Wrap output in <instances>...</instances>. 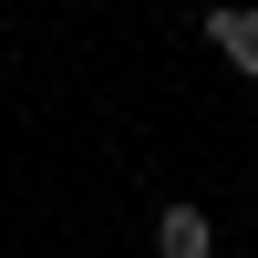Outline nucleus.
<instances>
[{"label":"nucleus","instance_id":"obj_1","mask_svg":"<svg viewBox=\"0 0 258 258\" xmlns=\"http://www.w3.org/2000/svg\"><path fill=\"white\" fill-rule=\"evenodd\" d=\"M155 258H217L207 207H165V217H155Z\"/></svg>","mask_w":258,"mask_h":258},{"label":"nucleus","instance_id":"obj_2","mask_svg":"<svg viewBox=\"0 0 258 258\" xmlns=\"http://www.w3.org/2000/svg\"><path fill=\"white\" fill-rule=\"evenodd\" d=\"M207 41L227 52V73L258 83V11H238V0H227V11H207Z\"/></svg>","mask_w":258,"mask_h":258}]
</instances>
